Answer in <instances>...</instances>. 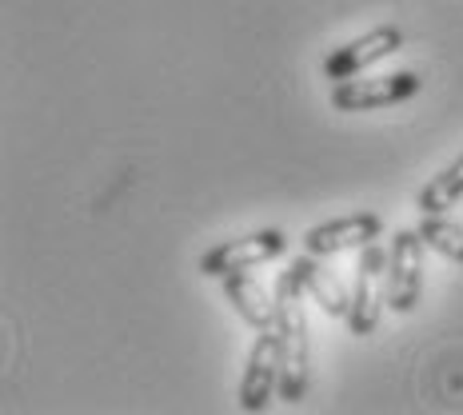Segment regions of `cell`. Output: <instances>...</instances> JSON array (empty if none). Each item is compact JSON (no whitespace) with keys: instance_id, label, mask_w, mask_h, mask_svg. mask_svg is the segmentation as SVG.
<instances>
[{"instance_id":"30bf717a","label":"cell","mask_w":463,"mask_h":415,"mask_svg":"<svg viewBox=\"0 0 463 415\" xmlns=\"http://www.w3.org/2000/svg\"><path fill=\"white\" fill-rule=\"evenodd\" d=\"M296 264H300V272H304V288H307V296H312V300L320 304L327 316H347V312H352V300L344 296L340 279L327 272V268H320L316 259H296Z\"/></svg>"},{"instance_id":"7c38bea8","label":"cell","mask_w":463,"mask_h":415,"mask_svg":"<svg viewBox=\"0 0 463 415\" xmlns=\"http://www.w3.org/2000/svg\"><path fill=\"white\" fill-rule=\"evenodd\" d=\"M416 231L423 236L428 248H436L439 256L463 264V224H451V220H443V216H423Z\"/></svg>"},{"instance_id":"3957f363","label":"cell","mask_w":463,"mask_h":415,"mask_svg":"<svg viewBox=\"0 0 463 415\" xmlns=\"http://www.w3.org/2000/svg\"><path fill=\"white\" fill-rule=\"evenodd\" d=\"M423 89L416 72H392V76H368V80H340L332 89L335 112H375L392 108V104L411 100Z\"/></svg>"},{"instance_id":"5b68a950","label":"cell","mask_w":463,"mask_h":415,"mask_svg":"<svg viewBox=\"0 0 463 415\" xmlns=\"http://www.w3.org/2000/svg\"><path fill=\"white\" fill-rule=\"evenodd\" d=\"M403 48V33L395 24H380L372 28V33H364L360 41L344 44V48H332V56L324 61V76L327 80H355L360 72H368L372 64L388 61Z\"/></svg>"},{"instance_id":"277c9868","label":"cell","mask_w":463,"mask_h":415,"mask_svg":"<svg viewBox=\"0 0 463 415\" xmlns=\"http://www.w3.org/2000/svg\"><path fill=\"white\" fill-rule=\"evenodd\" d=\"M388 300V256L375 244H368L360 252V268H355V296H352V335H372L380 324V307Z\"/></svg>"},{"instance_id":"ba28073f","label":"cell","mask_w":463,"mask_h":415,"mask_svg":"<svg viewBox=\"0 0 463 415\" xmlns=\"http://www.w3.org/2000/svg\"><path fill=\"white\" fill-rule=\"evenodd\" d=\"M380 231H383V220L375 212H355V216H340V220H327V224L312 228L304 236V248L312 256H335V252H347V248L375 244Z\"/></svg>"},{"instance_id":"9c48e42d","label":"cell","mask_w":463,"mask_h":415,"mask_svg":"<svg viewBox=\"0 0 463 415\" xmlns=\"http://www.w3.org/2000/svg\"><path fill=\"white\" fill-rule=\"evenodd\" d=\"M224 296H228V304L240 312V320H248L256 332L276 327V300H268V292L248 272L224 276Z\"/></svg>"},{"instance_id":"6da1fadb","label":"cell","mask_w":463,"mask_h":415,"mask_svg":"<svg viewBox=\"0 0 463 415\" xmlns=\"http://www.w3.org/2000/svg\"><path fill=\"white\" fill-rule=\"evenodd\" d=\"M304 272L292 264L276 284L279 327V400L300 403L307 395V320H304Z\"/></svg>"},{"instance_id":"7a4b0ae2","label":"cell","mask_w":463,"mask_h":415,"mask_svg":"<svg viewBox=\"0 0 463 415\" xmlns=\"http://www.w3.org/2000/svg\"><path fill=\"white\" fill-rule=\"evenodd\" d=\"M284 248H288L284 231H279V228H264V231H252V236L224 240V244L208 248V252L200 256V272L212 276V279H224V276L248 272V268L284 256Z\"/></svg>"},{"instance_id":"8fae6325","label":"cell","mask_w":463,"mask_h":415,"mask_svg":"<svg viewBox=\"0 0 463 415\" xmlns=\"http://www.w3.org/2000/svg\"><path fill=\"white\" fill-rule=\"evenodd\" d=\"M459 200H463V156H459L456 164H448V168H443L439 176L420 192L416 204H420L423 216H439V212L456 208Z\"/></svg>"},{"instance_id":"8992f818","label":"cell","mask_w":463,"mask_h":415,"mask_svg":"<svg viewBox=\"0 0 463 415\" xmlns=\"http://www.w3.org/2000/svg\"><path fill=\"white\" fill-rule=\"evenodd\" d=\"M423 292V236L400 231L388 252V307L408 316Z\"/></svg>"},{"instance_id":"52a82bcc","label":"cell","mask_w":463,"mask_h":415,"mask_svg":"<svg viewBox=\"0 0 463 415\" xmlns=\"http://www.w3.org/2000/svg\"><path fill=\"white\" fill-rule=\"evenodd\" d=\"M279 391V327L260 332V340L248 355L244 380H240V408L244 411H264Z\"/></svg>"}]
</instances>
